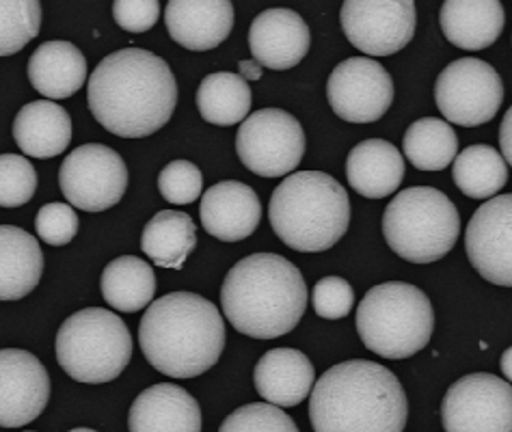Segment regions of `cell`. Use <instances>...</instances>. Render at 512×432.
Segmentation results:
<instances>
[{
	"label": "cell",
	"instance_id": "6da1fadb",
	"mask_svg": "<svg viewBox=\"0 0 512 432\" xmlns=\"http://www.w3.org/2000/svg\"><path fill=\"white\" fill-rule=\"evenodd\" d=\"M87 102L100 126L117 137L141 139L167 126L178 106V83L158 54L124 48L91 72Z\"/></svg>",
	"mask_w": 512,
	"mask_h": 432
},
{
	"label": "cell",
	"instance_id": "7a4b0ae2",
	"mask_svg": "<svg viewBox=\"0 0 512 432\" xmlns=\"http://www.w3.org/2000/svg\"><path fill=\"white\" fill-rule=\"evenodd\" d=\"M309 394L314 432H404L407 426V394L398 376L381 363H338L318 378Z\"/></svg>",
	"mask_w": 512,
	"mask_h": 432
},
{
	"label": "cell",
	"instance_id": "3957f363",
	"mask_svg": "<svg viewBox=\"0 0 512 432\" xmlns=\"http://www.w3.org/2000/svg\"><path fill=\"white\" fill-rule=\"evenodd\" d=\"M147 363L171 378L206 374L223 355L225 322L217 307L193 292H171L152 301L139 324Z\"/></svg>",
	"mask_w": 512,
	"mask_h": 432
},
{
	"label": "cell",
	"instance_id": "277c9868",
	"mask_svg": "<svg viewBox=\"0 0 512 432\" xmlns=\"http://www.w3.org/2000/svg\"><path fill=\"white\" fill-rule=\"evenodd\" d=\"M221 307L232 327L253 340L288 335L307 309V283L284 255L253 253L225 275Z\"/></svg>",
	"mask_w": 512,
	"mask_h": 432
},
{
	"label": "cell",
	"instance_id": "5b68a950",
	"mask_svg": "<svg viewBox=\"0 0 512 432\" xmlns=\"http://www.w3.org/2000/svg\"><path fill=\"white\" fill-rule=\"evenodd\" d=\"M268 221L281 242L301 253L338 245L350 225V199L344 186L322 171L290 173L271 197Z\"/></svg>",
	"mask_w": 512,
	"mask_h": 432
},
{
	"label": "cell",
	"instance_id": "8992f818",
	"mask_svg": "<svg viewBox=\"0 0 512 432\" xmlns=\"http://www.w3.org/2000/svg\"><path fill=\"white\" fill-rule=\"evenodd\" d=\"M355 322L361 342L374 355L407 359L428 346L435 329V312L420 288L389 281L363 296Z\"/></svg>",
	"mask_w": 512,
	"mask_h": 432
},
{
	"label": "cell",
	"instance_id": "52a82bcc",
	"mask_svg": "<svg viewBox=\"0 0 512 432\" xmlns=\"http://www.w3.org/2000/svg\"><path fill=\"white\" fill-rule=\"evenodd\" d=\"M389 249L413 264L437 262L454 249L461 234V216L448 195L433 186L400 191L383 214Z\"/></svg>",
	"mask_w": 512,
	"mask_h": 432
},
{
	"label": "cell",
	"instance_id": "ba28073f",
	"mask_svg": "<svg viewBox=\"0 0 512 432\" xmlns=\"http://www.w3.org/2000/svg\"><path fill=\"white\" fill-rule=\"evenodd\" d=\"M57 361L78 383H111L132 359L126 322L102 307H87L67 318L57 333Z\"/></svg>",
	"mask_w": 512,
	"mask_h": 432
},
{
	"label": "cell",
	"instance_id": "9c48e42d",
	"mask_svg": "<svg viewBox=\"0 0 512 432\" xmlns=\"http://www.w3.org/2000/svg\"><path fill=\"white\" fill-rule=\"evenodd\" d=\"M305 132L294 115L279 108H262L242 121L236 134V154L242 165L262 178H281L301 165Z\"/></svg>",
	"mask_w": 512,
	"mask_h": 432
},
{
	"label": "cell",
	"instance_id": "30bf717a",
	"mask_svg": "<svg viewBox=\"0 0 512 432\" xmlns=\"http://www.w3.org/2000/svg\"><path fill=\"white\" fill-rule=\"evenodd\" d=\"M435 102L450 126H482L504 102L502 76L487 61L471 57L452 61L437 76Z\"/></svg>",
	"mask_w": 512,
	"mask_h": 432
},
{
	"label": "cell",
	"instance_id": "8fae6325",
	"mask_svg": "<svg viewBox=\"0 0 512 432\" xmlns=\"http://www.w3.org/2000/svg\"><path fill=\"white\" fill-rule=\"evenodd\" d=\"M59 186L72 208L104 212L128 191V167L115 150L100 143L80 145L63 160Z\"/></svg>",
	"mask_w": 512,
	"mask_h": 432
},
{
	"label": "cell",
	"instance_id": "7c38bea8",
	"mask_svg": "<svg viewBox=\"0 0 512 432\" xmlns=\"http://www.w3.org/2000/svg\"><path fill=\"white\" fill-rule=\"evenodd\" d=\"M446 432H512V389L493 374H467L450 385L441 402Z\"/></svg>",
	"mask_w": 512,
	"mask_h": 432
},
{
	"label": "cell",
	"instance_id": "4fadbf2b",
	"mask_svg": "<svg viewBox=\"0 0 512 432\" xmlns=\"http://www.w3.org/2000/svg\"><path fill=\"white\" fill-rule=\"evenodd\" d=\"M342 29L368 57H389L411 44L417 24L413 0H346Z\"/></svg>",
	"mask_w": 512,
	"mask_h": 432
},
{
	"label": "cell",
	"instance_id": "5bb4252c",
	"mask_svg": "<svg viewBox=\"0 0 512 432\" xmlns=\"http://www.w3.org/2000/svg\"><path fill=\"white\" fill-rule=\"evenodd\" d=\"M327 98L340 119L350 124H374L394 102V80L379 61L353 57L331 72Z\"/></svg>",
	"mask_w": 512,
	"mask_h": 432
},
{
	"label": "cell",
	"instance_id": "9a60e30c",
	"mask_svg": "<svg viewBox=\"0 0 512 432\" xmlns=\"http://www.w3.org/2000/svg\"><path fill=\"white\" fill-rule=\"evenodd\" d=\"M512 197L497 195L482 204L465 232L467 258L482 279L512 286Z\"/></svg>",
	"mask_w": 512,
	"mask_h": 432
},
{
	"label": "cell",
	"instance_id": "2e32d148",
	"mask_svg": "<svg viewBox=\"0 0 512 432\" xmlns=\"http://www.w3.org/2000/svg\"><path fill=\"white\" fill-rule=\"evenodd\" d=\"M50 376L29 350H0V428H22L44 413Z\"/></svg>",
	"mask_w": 512,
	"mask_h": 432
},
{
	"label": "cell",
	"instance_id": "e0dca14e",
	"mask_svg": "<svg viewBox=\"0 0 512 432\" xmlns=\"http://www.w3.org/2000/svg\"><path fill=\"white\" fill-rule=\"evenodd\" d=\"M312 35L307 22L292 9H266L249 29L253 61L275 72L292 70L309 52Z\"/></svg>",
	"mask_w": 512,
	"mask_h": 432
},
{
	"label": "cell",
	"instance_id": "ac0fdd59",
	"mask_svg": "<svg viewBox=\"0 0 512 432\" xmlns=\"http://www.w3.org/2000/svg\"><path fill=\"white\" fill-rule=\"evenodd\" d=\"M199 216L210 236L221 242H238L258 229L262 204L251 186L225 180L208 188L201 197Z\"/></svg>",
	"mask_w": 512,
	"mask_h": 432
},
{
	"label": "cell",
	"instance_id": "d6986e66",
	"mask_svg": "<svg viewBox=\"0 0 512 432\" xmlns=\"http://www.w3.org/2000/svg\"><path fill=\"white\" fill-rule=\"evenodd\" d=\"M165 24L180 46L195 52L212 50L234 29V5L227 0H171Z\"/></svg>",
	"mask_w": 512,
	"mask_h": 432
},
{
	"label": "cell",
	"instance_id": "ffe728a7",
	"mask_svg": "<svg viewBox=\"0 0 512 432\" xmlns=\"http://www.w3.org/2000/svg\"><path fill=\"white\" fill-rule=\"evenodd\" d=\"M130 432H201L199 402L180 385L160 383L134 398Z\"/></svg>",
	"mask_w": 512,
	"mask_h": 432
},
{
	"label": "cell",
	"instance_id": "44dd1931",
	"mask_svg": "<svg viewBox=\"0 0 512 432\" xmlns=\"http://www.w3.org/2000/svg\"><path fill=\"white\" fill-rule=\"evenodd\" d=\"M253 383L258 394L273 407H299L316 383L314 363L294 348L268 350L255 363Z\"/></svg>",
	"mask_w": 512,
	"mask_h": 432
},
{
	"label": "cell",
	"instance_id": "7402d4cb",
	"mask_svg": "<svg viewBox=\"0 0 512 432\" xmlns=\"http://www.w3.org/2000/svg\"><path fill=\"white\" fill-rule=\"evenodd\" d=\"M404 158L398 147L383 139L355 145L346 160V178L353 191L368 199L394 195L404 180Z\"/></svg>",
	"mask_w": 512,
	"mask_h": 432
},
{
	"label": "cell",
	"instance_id": "603a6c76",
	"mask_svg": "<svg viewBox=\"0 0 512 432\" xmlns=\"http://www.w3.org/2000/svg\"><path fill=\"white\" fill-rule=\"evenodd\" d=\"M441 31L463 50H484L500 39L506 13L497 0H448L439 11Z\"/></svg>",
	"mask_w": 512,
	"mask_h": 432
},
{
	"label": "cell",
	"instance_id": "cb8c5ba5",
	"mask_svg": "<svg viewBox=\"0 0 512 432\" xmlns=\"http://www.w3.org/2000/svg\"><path fill=\"white\" fill-rule=\"evenodd\" d=\"M13 139L24 156L55 158L72 141V119L57 102H29L20 108L13 121Z\"/></svg>",
	"mask_w": 512,
	"mask_h": 432
},
{
	"label": "cell",
	"instance_id": "d4e9b609",
	"mask_svg": "<svg viewBox=\"0 0 512 432\" xmlns=\"http://www.w3.org/2000/svg\"><path fill=\"white\" fill-rule=\"evenodd\" d=\"M44 275L39 242L20 227L0 225V301H20Z\"/></svg>",
	"mask_w": 512,
	"mask_h": 432
},
{
	"label": "cell",
	"instance_id": "484cf974",
	"mask_svg": "<svg viewBox=\"0 0 512 432\" xmlns=\"http://www.w3.org/2000/svg\"><path fill=\"white\" fill-rule=\"evenodd\" d=\"M29 80L50 100L72 98L87 80L85 54L70 42H46L31 54Z\"/></svg>",
	"mask_w": 512,
	"mask_h": 432
},
{
	"label": "cell",
	"instance_id": "4316f807",
	"mask_svg": "<svg viewBox=\"0 0 512 432\" xmlns=\"http://www.w3.org/2000/svg\"><path fill=\"white\" fill-rule=\"evenodd\" d=\"M197 247V227L191 216L163 210L152 216L141 236V249L156 266L180 270Z\"/></svg>",
	"mask_w": 512,
	"mask_h": 432
},
{
	"label": "cell",
	"instance_id": "83f0119b",
	"mask_svg": "<svg viewBox=\"0 0 512 432\" xmlns=\"http://www.w3.org/2000/svg\"><path fill=\"white\" fill-rule=\"evenodd\" d=\"M100 288L104 301L117 312L137 314L154 301L156 277L145 260L121 255L104 268Z\"/></svg>",
	"mask_w": 512,
	"mask_h": 432
},
{
	"label": "cell",
	"instance_id": "f1b7e54d",
	"mask_svg": "<svg viewBox=\"0 0 512 432\" xmlns=\"http://www.w3.org/2000/svg\"><path fill=\"white\" fill-rule=\"evenodd\" d=\"M197 108L212 126H234L251 111V87L238 74H208L197 89Z\"/></svg>",
	"mask_w": 512,
	"mask_h": 432
},
{
	"label": "cell",
	"instance_id": "f546056e",
	"mask_svg": "<svg viewBox=\"0 0 512 432\" xmlns=\"http://www.w3.org/2000/svg\"><path fill=\"white\" fill-rule=\"evenodd\" d=\"M404 156L420 171H443L458 154V137L448 121L437 117L417 119L404 132Z\"/></svg>",
	"mask_w": 512,
	"mask_h": 432
},
{
	"label": "cell",
	"instance_id": "4dcf8cb0",
	"mask_svg": "<svg viewBox=\"0 0 512 432\" xmlns=\"http://www.w3.org/2000/svg\"><path fill=\"white\" fill-rule=\"evenodd\" d=\"M452 178L463 195L471 199H489L506 186L508 165L493 147L471 145L456 154Z\"/></svg>",
	"mask_w": 512,
	"mask_h": 432
},
{
	"label": "cell",
	"instance_id": "1f68e13d",
	"mask_svg": "<svg viewBox=\"0 0 512 432\" xmlns=\"http://www.w3.org/2000/svg\"><path fill=\"white\" fill-rule=\"evenodd\" d=\"M42 29L37 0H0V57H11L33 42Z\"/></svg>",
	"mask_w": 512,
	"mask_h": 432
},
{
	"label": "cell",
	"instance_id": "d6a6232c",
	"mask_svg": "<svg viewBox=\"0 0 512 432\" xmlns=\"http://www.w3.org/2000/svg\"><path fill=\"white\" fill-rule=\"evenodd\" d=\"M37 191V173L29 158L0 154V208L29 204Z\"/></svg>",
	"mask_w": 512,
	"mask_h": 432
},
{
	"label": "cell",
	"instance_id": "836d02e7",
	"mask_svg": "<svg viewBox=\"0 0 512 432\" xmlns=\"http://www.w3.org/2000/svg\"><path fill=\"white\" fill-rule=\"evenodd\" d=\"M219 432H299L284 409L268 402H251L225 417Z\"/></svg>",
	"mask_w": 512,
	"mask_h": 432
},
{
	"label": "cell",
	"instance_id": "e575fe53",
	"mask_svg": "<svg viewBox=\"0 0 512 432\" xmlns=\"http://www.w3.org/2000/svg\"><path fill=\"white\" fill-rule=\"evenodd\" d=\"M158 191L169 204H193L204 191V175L193 162L173 160L158 175Z\"/></svg>",
	"mask_w": 512,
	"mask_h": 432
},
{
	"label": "cell",
	"instance_id": "d590c367",
	"mask_svg": "<svg viewBox=\"0 0 512 432\" xmlns=\"http://www.w3.org/2000/svg\"><path fill=\"white\" fill-rule=\"evenodd\" d=\"M35 229L46 245H70L78 234V216L70 204H46L35 216Z\"/></svg>",
	"mask_w": 512,
	"mask_h": 432
},
{
	"label": "cell",
	"instance_id": "8d00e7d4",
	"mask_svg": "<svg viewBox=\"0 0 512 432\" xmlns=\"http://www.w3.org/2000/svg\"><path fill=\"white\" fill-rule=\"evenodd\" d=\"M314 312L325 320H340L350 314L355 305V290L342 277H322L312 292Z\"/></svg>",
	"mask_w": 512,
	"mask_h": 432
},
{
	"label": "cell",
	"instance_id": "74e56055",
	"mask_svg": "<svg viewBox=\"0 0 512 432\" xmlns=\"http://www.w3.org/2000/svg\"><path fill=\"white\" fill-rule=\"evenodd\" d=\"M160 5L156 0H117L113 18L128 33H145L158 22Z\"/></svg>",
	"mask_w": 512,
	"mask_h": 432
},
{
	"label": "cell",
	"instance_id": "f35d334b",
	"mask_svg": "<svg viewBox=\"0 0 512 432\" xmlns=\"http://www.w3.org/2000/svg\"><path fill=\"white\" fill-rule=\"evenodd\" d=\"M510 126H512V113L506 111V117H504L502 126H500V147H502V154H500V156L504 158L506 165H510V162H512V152H510Z\"/></svg>",
	"mask_w": 512,
	"mask_h": 432
},
{
	"label": "cell",
	"instance_id": "ab89813d",
	"mask_svg": "<svg viewBox=\"0 0 512 432\" xmlns=\"http://www.w3.org/2000/svg\"><path fill=\"white\" fill-rule=\"evenodd\" d=\"M238 70H240L238 76L245 80V83H249V80H260L264 74V67L255 61H240Z\"/></svg>",
	"mask_w": 512,
	"mask_h": 432
},
{
	"label": "cell",
	"instance_id": "60d3db41",
	"mask_svg": "<svg viewBox=\"0 0 512 432\" xmlns=\"http://www.w3.org/2000/svg\"><path fill=\"white\" fill-rule=\"evenodd\" d=\"M510 359H512V353H510V348H506V353L502 355V372L506 374V381H510V376H512V372H510Z\"/></svg>",
	"mask_w": 512,
	"mask_h": 432
},
{
	"label": "cell",
	"instance_id": "b9f144b4",
	"mask_svg": "<svg viewBox=\"0 0 512 432\" xmlns=\"http://www.w3.org/2000/svg\"><path fill=\"white\" fill-rule=\"evenodd\" d=\"M70 432H98V430H91V428H74Z\"/></svg>",
	"mask_w": 512,
	"mask_h": 432
},
{
	"label": "cell",
	"instance_id": "7bdbcfd3",
	"mask_svg": "<svg viewBox=\"0 0 512 432\" xmlns=\"http://www.w3.org/2000/svg\"><path fill=\"white\" fill-rule=\"evenodd\" d=\"M29 432H35V430H29Z\"/></svg>",
	"mask_w": 512,
	"mask_h": 432
}]
</instances>
